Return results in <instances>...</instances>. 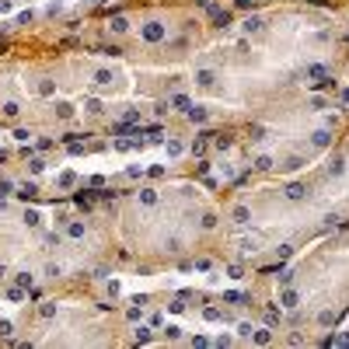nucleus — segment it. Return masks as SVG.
Segmentation results:
<instances>
[{"mask_svg":"<svg viewBox=\"0 0 349 349\" xmlns=\"http://www.w3.org/2000/svg\"><path fill=\"white\" fill-rule=\"evenodd\" d=\"M349 318V227L332 231L266 276L262 329L283 342L329 346Z\"/></svg>","mask_w":349,"mask_h":349,"instance_id":"nucleus-4","label":"nucleus"},{"mask_svg":"<svg viewBox=\"0 0 349 349\" xmlns=\"http://www.w3.org/2000/svg\"><path fill=\"white\" fill-rule=\"evenodd\" d=\"M346 11H349V7H346Z\"/></svg>","mask_w":349,"mask_h":349,"instance_id":"nucleus-8","label":"nucleus"},{"mask_svg":"<svg viewBox=\"0 0 349 349\" xmlns=\"http://www.w3.org/2000/svg\"><path fill=\"white\" fill-rule=\"evenodd\" d=\"M349 126V112L339 91H300L272 101L231 126V154L245 178H287L308 171L332 150Z\"/></svg>","mask_w":349,"mask_h":349,"instance_id":"nucleus-3","label":"nucleus"},{"mask_svg":"<svg viewBox=\"0 0 349 349\" xmlns=\"http://www.w3.org/2000/svg\"><path fill=\"white\" fill-rule=\"evenodd\" d=\"M143 4H157V0H143Z\"/></svg>","mask_w":349,"mask_h":349,"instance_id":"nucleus-7","label":"nucleus"},{"mask_svg":"<svg viewBox=\"0 0 349 349\" xmlns=\"http://www.w3.org/2000/svg\"><path fill=\"white\" fill-rule=\"evenodd\" d=\"M329 346H349V318L339 325V329L329 335Z\"/></svg>","mask_w":349,"mask_h":349,"instance_id":"nucleus-5","label":"nucleus"},{"mask_svg":"<svg viewBox=\"0 0 349 349\" xmlns=\"http://www.w3.org/2000/svg\"><path fill=\"white\" fill-rule=\"evenodd\" d=\"M349 77V11L329 0H262L220 25L168 95V126H241L300 91H339Z\"/></svg>","mask_w":349,"mask_h":349,"instance_id":"nucleus-1","label":"nucleus"},{"mask_svg":"<svg viewBox=\"0 0 349 349\" xmlns=\"http://www.w3.org/2000/svg\"><path fill=\"white\" fill-rule=\"evenodd\" d=\"M154 174V171H150ZM116 224V255L136 272L206 269L220 248V195L192 171L101 192Z\"/></svg>","mask_w":349,"mask_h":349,"instance_id":"nucleus-2","label":"nucleus"},{"mask_svg":"<svg viewBox=\"0 0 349 349\" xmlns=\"http://www.w3.org/2000/svg\"><path fill=\"white\" fill-rule=\"evenodd\" d=\"M329 4H339V7H349V0H329Z\"/></svg>","mask_w":349,"mask_h":349,"instance_id":"nucleus-6","label":"nucleus"}]
</instances>
